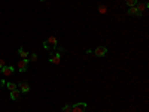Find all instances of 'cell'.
I'll return each mask as SVG.
<instances>
[{
    "label": "cell",
    "instance_id": "1",
    "mask_svg": "<svg viewBox=\"0 0 149 112\" xmlns=\"http://www.w3.org/2000/svg\"><path fill=\"white\" fill-rule=\"evenodd\" d=\"M29 63H30L29 58H21L20 61H18V70L21 73H24L25 70H27V67H29Z\"/></svg>",
    "mask_w": 149,
    "mask_h": 112
},
{
    "label": "cell",
    "instance_id": "2",
    "mask_svg": "<svg viewBox=\"0 0 149 112\" xmlns=\"http://www.w3.org/2000/svg\"><path fill=\"white\" fill-rule=\"evenodd\" d=\"M86 103L85 102H79V103H75V105L72 106V112H85L86 109Z\"/></svg>",
    "mask_w": 149,
    "mask_h": 112
},
{
    "label": "cell",
    "instance_id": "3",
    "mask_svg": "<svg viewBox=\"0 0 149 112\" xmlns=\"http://www.w3.org/2000/svg\"><path fill=\"white\" fill-rule=\"evenodd\" d=\"M14 70H15V69L12 66H3L2 67V75L5 76V78H7V76L14 75Z\"/></svg>",
    "mask_w": 149,
    "mask_h": 112
},
{
    "label": "cell",
    "instance_id": "4",
    "mask_svg": "<svg viewBox=\"0 0 149 112\" xmlns=\"http://www.w3.org/2000/svg\"><path fill=\"white\" fill-rule=\"evenodd\" d=\"M94 54L95 57H104L107 54V48H104V46H97L94 49Z\"/></svg>",
    "mask_w": 149,
    "mask_h": 112
},
{
    "label": "cell",
    "instance_id": "5",
    "mask_svg": "<svg viewBox=\"0 0 149 112\" xmlns=\"http://www.w3.org/2000/svg\"><path fill=\"white\" fill-rule=\"evenodd\" d=\"M18 90L21 93H29L30 91V84L29 82H20L18 84Z\"/></svg>",
    "mask_w": 149,
    "mask_h": 112
},
{
    "label": "cell",
    "instance_id": "6",
    "mask_svg": "<svg viewBox=\"0 0 149 112\" xmlns=\"http://www.w3.org/2000/svg\"><path fill=\"white\" fill-rule=\"evenodd\" d=\"M46 44L49 45V48H57L58 40H57V38H55V36H49V38L46 39Z\"/></svg>",
    "mask_w": 149,
    "mask_h": 112
},
{
    "label": "cell",
    "instance_id": "7",
    "mask_svg": "<svg viewBox=\"0 0 149 112\" xmlns=\"http://www.w3.org/2000/svg\"><path fill=\"white\" fill-rule=\"evenodd\" d=\"M9 96H11V99H12V100H18V99H20V96H21V91H20L18 88H16V90H12Z\"/></svg>",
    "mask_w": 149,
    "mask_h": 112
},
{
    "label": "cell",
    "instance_id": "8",
    "mask_svg": "<svg viewBox=\"0 0 149 112\" xmlns=\"http://www.w3.org/2000/svg\"><path fill=\"white\" fill-rule=\"evenodd\" d=\"M49 61H51L52 64H58V63L61 61L60 54H52V55H51V58H49Z\"/></svg>",
    "mask_w": 149,
    "mask_h": 112
},
{
    "label": "cell",
    "instance_id": "9",
    "mask_svg": "<svg viewBox=\"0 0 149 112\" xmlns=\"http://www.w3.org/2000/svg\"><path fill=\"white\" fill-rule=\"evenodd\" d=\"M148 8H149V5H148V3H137V5H136V9H137L139 12H142V11L148 9Z\"/></svg>",
    "mask_w": 149,
    "mask_h": 112
},
{
    "label": "cell",
    "instance_id": "10",
    "mask_svg": "<svg viewBox=\"0 0 149 112\" xmlns=\"http://www.w3.org/2000/svg\"><path fill=\"white\" fill-rule=\"evenodd\" d=\"M128 15H137V16H140V15H142V12H139L136 9V6H134V8H130V9H128Z\"/></svg>",
    "mask_w": 149,
    "mask_h": 112
},
{
    "label": "cell",
    "instance_id": "11",
    "mask_svg": "<svg viewBox=\"0 0 149 112\" xmlns=\"http://www.w3.org/2000/svg\"><path fill=\"white\" fill-rule=\"evenodd\" d=\"M6 88L9 90V91H12V90H16V88H18V85H16L15 82H6Z\"/></svg>",
    "mask_w": 149,
    "mask_h": 112
},
{
    "label": "cell",
    "instance_id": "12",
    "mask_svg": "<svg viewBox=\"0 0 149 112\" xmlns=\"http://www.w3.org/2000/svg\"><path fill=\"white\" fill-rule=\"evenodd\" d=\"M18 54H20L21 58H27V57H29V53H27L24 48H20V49H18Z\"/></svg>",
    "mask_w": 149,
    "mask_h": 112
},
{
    "label": "cell",
    "instance_id": "13",
    "mask_svg": "<svg viewBox=\"0 0 149 112\" xmlns=\"http://www.w3.org/2000/svg\"><path fill=\"white\" fill-rule=\"evenodd\" d=\"M125 5H127L128 8H134V6L137 5V0H125Z\"/></svg>",
    "mask_w": 149,
    "mask_h": 112
},
{
    "label": "cell",
    "instance_id": "14",
    "mask_svg": "<svg viewBox=\"0 0 149 112\" xmlns=\"http://www.w3.org/2000/svg\"><path fill=\"white\" fill-rule=\"evenodd\" d=\"M99 12H100V14H106V12H107V8L104 6V5H100V6H99Z\"/></svg>",
    "mask_w": 149,
    "mask_h": 112
},
{
    "label": "cell",
    "instance_id": "15",
    "mask_svg": "<svg viewBox=\"0 0 149 112\" xmlns=\"http://www.w3.org/2000/svg\"><path fill=\"white\" fill-rule=\"evenodd\" d=\"M61 112H72V106H69V105H66L64 108H63V111Z\"/></svg>",
    "mask_w": 149,
    "mask_h": 112
},
{
    "label": "cell",
    "instance_id": "16",
    "mask_svg": "<svg viewBox=\"0 0 149 112\" xmlns=\"http://www.w3.org/2000/svg\"><path fill=\"white\" fill-rule=\"evenodd\" d=\"M29 60H30V61H37V54H33Z\"/></svg>",
    "mask_w": 149,
    "mask_h": 112
},
{
    "label": "cell",
    "instance_id": "17",
    "mask_svg": "<svg viewBox=\"0 0 149 112\" xmlns=\"http://www.w3.org/2000/svg\"><path fill=\"white\" fill-rule=\"evenodd\" d=\"M3 66H6V61H5V60H3L2 57H0V69H2Z\"/></svg>",
    "mask_w": 149,
    "mask_h": 112
},
{
    "label": "cell",
    "instance_id": "18",
    "mask_svg": "<svg viewBox=\"0 0 149 112\" xmlns=\"http://www.w3.org/2000/svg\"><path fill=\"white\" fill-rule=\"evenodd\" d=\"M43 49H46V51H49V45L46 44V40H43Z\"/></svg>",
    "mask_w": 149,
    "mask_h": 112
},
{
    "label": "cell",
    "instance_id": "19",
    "mask_svg": "<svg viewBox=\"0 0 149 112\" xmlns=\"http://www.w3.org/2000/svg\"><path fill=\"white\" fill-rule=\"evenodd\" d=\"M0 85H6V79L5 78H0Z\"/></svg>",
    "mask_w": 149,
    "mask_h": 112
},
{
    "label": "cell",
    "instance_id": "20",
    "mask_svg": "<svg viewBox=\"0 0 149 112\" xmlns=\"http://www.w3.org/2000/svg\"><path fill=\"white\" fill-rule=\"evenodd\" d=\"M0 75H2V69H0Z\"/></svg>",
    "mask_w": 149,
    "mask_h": 112
},
{
    "label": "cell",
    "instance_id": "21",
    "mask_svg": "<svg viewBox=\"0 0 149 112\" xmlns=\"http://www.w3.org/2000/svg\"><path fill=\"white\" fill-rule=\"evenodd\" d=\"M40 2H45V0H40Z\"/></svg>",
    "mask_w": 149,
    "mask_h": 112
}]
</instances>
